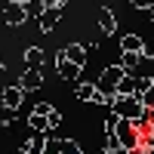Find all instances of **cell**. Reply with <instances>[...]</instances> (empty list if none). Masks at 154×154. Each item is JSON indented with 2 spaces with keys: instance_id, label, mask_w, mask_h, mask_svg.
I'll list each match as a JSON object with an SVG mask.
<instances>
[{
  "instance_id": "cell-1",
  "label": "cell",
  "mask_w": 154,
  "mask_h": 154,
  "mask_svg": "<svg viewBox=\"0 0 154 154\" xmlns=\"http://www.w3.org/2000/svg\"><path fill=\"white\" fill-rule=\"evenodd\" d=\"M111 111L117 114L120 120H133V123H139V120L148 114V108L142 105V99H139V96H114Z\"/></svg>"
},
{
  "instance_id": "cell-2",
  "label": "cell",
  "mask_w": 154,
  "mask_h": 154,
  "mask_svg": "<svg viewBox=\"0 0 154 154\" xmlns=\"http://www.w3.org/2000/svg\"><path fill=\"white\" fill-rule=\"evenodd\" d=\"M123 68L120 65H111V68H105V71H102L99 74V80H96V89H99V93H105L108 99H114V96H117V86H120V80H123Z\"/></svg>"
},
{
  "instance_id": "cell-3",
  "label": "cell",
  "mask_w": 154,
  "mask_h": 154,
  "mask_svg": "<svg viewBox=\"0 0 154 154\" xmlns=\"http://www.w3.org/2000/svg\"><path fill=\"white\" fill-rule=\"evenodd\" d=\"M56 71H59L62 80H68V83H77V80L83 77V68H80V65H74V62H68L62 49H59V56H56Z\"/></svg>"
},
{
  "instance_id": "cell-4",
  "label": "cell",
  "mask_w": 154,
  "mask_h": 154,
  "mask_svg": "<svg viewBox=\"0 0 154 154\" xmlns=\"http://www.w3.org/2000/svg\"><path fill=\"white\" fill-rule=\"evenodd\" d=\"M114 136H117V142H120V148H139V130H136V123L133 120H120L117 123V133H114Z\"/></svg>"
},
{
  "instance_id": "cell-5",
  "label": "cell",
  "mask_w": 154,
  "mask_h": 154,
  "mask_svg": "<svg viewBox=\"0 0 154 154\" xmlns=\"http://www.w3.org/2000/svg\"><path fill=\"white\" fill-rule=\"evenodd\" d=\"M22 93H34V89H40L43 86V68H25V74L19 77V83H16Z\"/></svg>"
},
{
  "instance_id": "cell-6",
  "label": "cell",
  "mask_w": 154,
  "mask_h": 154,
  "mask_svg": "<svg viewBox=\"0 0 154 154\" xmlns=\"http://www.w3.org/2000/svg\"><path fill=\"white\" fill-rule=\"evenodd\" d=\"M0 102H3V108L16 111V108H22V102H25V93H22L19 86H6L3 93H0Z\"/></svg>"
},
{
  "instance_id": "cell-7",
  "label": "cell",
  "mask_w": 154,
  "mask_h": 154,
  "mask_svg": "<svg viewBox=\"0 0 154 154\" xmlns=\"http://www.w3.org/2000/svg\"><path fill=\"white\" fill-rule=\"evenodd\" d=\"M37 22H40V31H43V34H49V31H53L56 25L62 22V6H53V9H43V12H40V19H37Z\"/></svg>"
},
{
  "instance_id": "cell-8",
  "label": "cell",
  "mask_w": 154,
  "mask_h": 154,
  "mask_svg": "<svg viewBox=\"0 0 154 154\" xmlns=\"http://www.w3.org/2000/svg\"><path fill=\"white\" fill-rule=\"evenodd\" d=\"M3 22H6V25H25V22H28V12H25L22 3H6V9H3Z\"/></svg>"
},
{
  "instance_id": "cell-9",
  "label": "cell",
  "mask_w": 154,
  "mask_h": 154,
  "mask_svg": "<svg viewBox=\"0 0 154 154\" xmlns=\"http://www.w3.org/2000/svg\"><path fill=\"white\" fill-rule=\"evenodd\" d=\"M62 53H65V59H68V62H74V65L86 68V46H83V43H68Z\"/></svg>"
},
{
  "instance_id": "cell-10",
  "label": "cell",
  "mask_w": 154,
  "mask_h": 154,
  "mask_svg": "<svg viewBox=\"0 0 154 154\" xmlns=\"http://www.w3.org/2000/svg\"><path fill=\"white\" fill-rule=\"evenodd\" d=\"M43 59H46V53L40 46H28L25 49V68H43Z\"/></svg>"
},
{
  "instance_id": "cell-11",
  "label": "cell",
  "mask_w": 154,
  "mask_h": 154,
  "mask_svg": "<svg viewBox=\"0 0 154 154\" xmlns=\"http://www.w3.org/2000/svg\"><path fill=\"white\" fill-rule=\"evenodd\" d=\"M120 49H123V53H142V49H145V40H142L139 34H123V37H120Z\"/></svg>"
},
{
  "instance_id": "cell-12",
  "label": "cell",
  "mask_w": 154,
  "mask_h": 154,
  "mask_svg": "<svg viewBox=\"0 0 154 154\" xmlns=\"http://www.w3.org/2000/svg\"><path fill=\"white\" fill-rule=\"evenodd\" d=\"M99 28H102V34H114V31H117V19H114L111 9H102L99 12Z\"/></svg>"
},
{
  "instance_id": "cell-13",
  "label": "cell",
  "mask_w": 154,
  "mask_h": 154,
  "mask_svg": "<svg viewBox=\"0 0 154 154\" xmlns=\"http://www.w3.org/2000/svg\"><path fill=\"white\" fill-rule=\"evenodd\" d=\"M28 130L31 133H49V120L43 117V114H28Z\"/></svg>"
},
{
  "instance_id": "cell-14",
  "label": "cell",
  "mask_w": 154,
  "mask_h": 154,
  "mask_svg": "<svg viewBox=\"0 0 154 154\" xmlns=\"http://www.w3.org/2000/svg\"><path fill=\"white\" fill-rule=\"evenodd\" d=\"M139 62H142V53H123V56H120V68H123L126 74H136Z\"/></svg>"
},
{
  "instance_id": "cell-15",
  "label": "cell",
  "mask_w": 154,
  "mask_h": 154,
  "mask_svg": "<svg viewBox=\"0 0 154 154\" xmlns=\"http://www.w3.org/2000/svg\"><path fill=\"white\" fill-rule=\"evenodd\" d=\"M74 96L77 99H80V102H93V96H96V83H80V80H77V86H74Z\"/></svg>"
},
{
  "instance_id": "cell-16",
  "label": "cell",
  "mask_w": 154,
  "mask_h": 154,
  "mask_svg": "<svg viewBox=\"0 0 154 154\" xmlns=\"http://www.w3.org/2000/svg\"><path fill=\"white\" fill-rule=\"evenodd\" d=\"M136 83H139L136 74H123V80L117 86V96H136Z\"/></svg>"
},
{
  "instance_id": "cell-17",
  "label": "cell",
  "mask_w": 154,
  "mask_h": 154,
  "mask_svg": "<svg viewBox=\"0 0 154 154\" xmlns=\"http://www.w3.org/2000/svg\"><path fill=\"white\" fill-rule=\"evenodd\" d=\"M59 154H83V148L74 139H59Z\"/></svg>"
},
{
  "instance_id": "cell-18",
  "label": "cell",
  "mask_w": 154,
  "mask_h": 154,
  "mask_svg": "<svg viewBox=\"0 0 154 154\" xmlns=\"http://www.w3.org/2000/svg\"><path fill=\"white\" fill-rule=\"evenodd\" d=\"M46 120H49V133H56L59 126H62V111H56V108H53V111L46 114Z\"/></svg>"
},
{
  "instance_id": "cell-19",
  "label": "cell",
  "mask_w": 154,
  "mask_h": 154,
  "mask_svg": "<svg viewBox=\"0 0 154 154\" xmlns=\"http://www.w3.org/2000/svg\"><path fill=\"white\" fill-rule=\"evenodd\" d=\"M117 123H120V117L111 111L108 117H105V133H108V136H114V133H117Z\"/></svg>"
},
{
  "instance_id": "cell-20",
  "label": "cell",
  "mask_w": 154,
  "mask_h": 154,
  "mask_svg": "<svg viewBox=\"0 0 154 154\" xmlns=\"http://www.w3.org/2000/svg\"><path fill=\"white\" fill-rule=\"evenodd\" d=\"M139 99H142V105H145L148 111H154V83H151V86H148V89H145V93L139 96Z\"/></svg>"
},
{
  "instance_id": "cell-21",
  "label": "cell",
  "mask_w": 154,
  "mask_h": 154,
  "mask_svg": "<svg viewBox=\"0 0 154 154\" xmlns=\"http://www.w3.org/2000/svg\"><path fill=\"white\" fill-rule=\"evenodd\" d=\"M12 120H16V111H9V108H3V111H0V126H9Z\"/></svg>"
},
{
  "instance_id": "cell-22",
  "label": "cell",
  "mask_w": 154,
  "mask_h": 154,
  "mask_svg": "<svg viewBox=\"0 0 154 154\" xmlns=\"http://www.w3.org/2000/svg\"><path fill=\"white\" fill-rule=\"evenodd\" d=\"M49 111H53V105H49V102H37V105H34V114H43V117H46Z\"/></svg>"
},
{
  "instance_id": "cell-23",
  "label": "cell",
  "mask_w": 154,
  "mask_h": 154,
  "mask_svg": "<svg viewBox=\"0 0 154 154\" xmlns=\"http://www.w3.org/2000/svg\"><path fill=\"white\" fill-rule=\"evenodd\" d=\"M133 6H136V9H151L154 0H133Z\"/></svg>"
},
{
  "instance_id": "cell-24",
  "label": "cell",
  "mask_w": 154,
  "mask_h": 154,
  "mask_svg": "<svg viewBox=\"0 0 154 154\" xmlns=\"http://www.w3.org/2000/svg\"><path fill=\"white\" fill-rule=\"evenodd\" d=\"M37 3H40L43 9H53V6H59V0H37Z\"/></svg>"
},
{
  "instance_id": "cell-25",
  "label": "cell",
  "mask_w": 154,
  "mask_h": 154,
  "mask_svg": "<svg viewBox=\"0 0 154 154\" xmlns=\"http://www.w3.org/2000/svg\"><path fill=\"white\" fill-rule=\"evenodd\" d=\"M102 154H130V148H111V151H102Z\"/></svg>"
},
{
  "instance_id": "cell-26",
  "label": "cell",
  "mask_w": 154,
  "mask_h": 154,
  "mask_svg": "<svg viewBox=\"0 0 154 154\" xmlns=\"http://www.w3.org/2000/svg\"><path fill=\"white\" fill-rule=\"evenodd\" d=\"M9 3H22V6H28V3H31V0H9Z\"/></svg>"
},
{
  "instance_id": "cell-27",
  "label": "cell",
  "mask_w": 154,
  "mask_h": 154,
  "mask_svg": "<svg viewBox=\"0 0 154 154\" xmlns=\"http://www.w3.org/2000/svg\"><path fill=\"white\" fill-rule=\"evenodd\" d=\"M3 74H6V65H3V62H0V80H3Z\"/></svg>"
},
{
  "instance_id": "cell-28",
  "label": "cell",
  "mask_w": 154,
  "mask_h": 154,
  "mask_svg": "<svg viewBox=\"0 0 154 154\" xmlns=\"http://www.w3.org/2000/svg\"><path fill=\"white\" fill-rule=\"evenodd\" d=\"M148 12H151V22H154V6H151V9H148Z\"/></svg>"
},
{
  "instance_id": "cell-29",
  "label": "cell",
  "mask_w": 154,
  "mask_h": 154,
  "mask_svg": "<svg viewBox=\"0 0 154 154\" xmlns=\"http://www.w3.org/2000/svg\"><path fill=\"white\" fill-rule=\"evenodd\" d=\"M148 154H154V148H148Z\"/></svg>"
}]
</instances>
